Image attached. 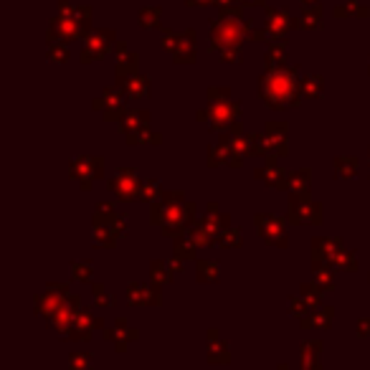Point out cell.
Here are the masks:
<instances>
[{
    "instance_id": "6da1fadb",
    "label": "cell",
    "mask_w": 370,
    "mask_h": 370,
    "mask_svg": "<svg viewBox=\"0 0 370 370\" xmlns=\"http://www.w3.org/2000/svg\"><path fill=\"white\" fill-rule=\"evenodd\" d=\"M261 97L272 110H284L297 102V79L292 71L272 69L261 79Z\"/></svg>"
}]
</instances>
